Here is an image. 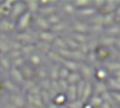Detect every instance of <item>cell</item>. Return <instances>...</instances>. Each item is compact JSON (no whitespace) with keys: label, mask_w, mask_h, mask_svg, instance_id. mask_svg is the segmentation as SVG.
<instances>
[{"label":"cell","mask_w":120,"mask_h":108,"mask_svg":"<svg viewBox=\"0 0 120 108\" xmlns=\"http://www.w3.org/2000/svg\"><path fill=\"white\" fill-rule=\"evenodd\" d=\"M71 4L74 5V8H79V9H83V8H88L92 7V1L90 0H74Z\"/></svg>","instance_id":"cell-28"},{"label":"cell","mask_w":120,"mask_h":108,"mask_svg":"<svg viewBox=\"0 0 120 108\" xmlns=\"http://www.w3.org/2000/svg\"><path fill=\"white\" fill-rule=\"evenodd\" d=\"M115 22V17L114 14H107V15H102V26H112Z\"/></svg>","instance_id":"cell-32"},{"label":"cell","mask_w":120,"mask_h":108,"mask_svg":"<svg viewBox=\"0 0 120 108\" xmlns=\"http://www.w3.org/2000/svg\"><path fill=\"white\" fill-rule=\"evenodd\" d=\"M34 49H35L34 44H30V45H22L21 53H22V55H25V54H30L32 50H34Z\"/></svg>","instance_id":"cell-46"},{"label":"cell","mask_w":120,"mask_h":108,"mask_svg":"<svg viewBox=\"0 0 120 108\" xmlns=\"http://www.w3.org/2000/svg\"><path fill=\"white\" fill-rule=\"evenodd\" d=\"M58 68H60V66H58V64L53 66L52 71H50V75H49V77H50V79L56 80V81L58 80Z\"/></svg>","instance_id":"cell-48"},{"label":"cell","mask_w":120,"mask_h":108,"mask_svg":"<svg viewBox=\"0 0 120 108\" xmlns=\"http://www.w3.org/2000/svg\"><path fill=\"white\" fill-rule=\"evenodd\" d=\"M92 4H94V8L97 10H99L105 5V0H94V1H92Z\"/></svg>","instance_id":"cell-53"},{"label":"cell","mask_w":120,"mask_h":108,"mask_svg":"<svg viewBox=\"0 0 120 108\" xmlns=\"http://www.w3.org/2000/svg\"><path fill=\"white\" fill-rule=\"evenodd\" d=\"M14 30V22L9 21L8 18H3L0 21V31L3 32H11Z\"/></svg>","instance_id":"cell-15"},{"label":"cell","mask_w":120,"mask_h":108,"mask_svg":"<svg viewBox=\"0 0 120 108\" xmlns=\"http://www.w3.org/2000/svg\"><path fill=\"white\" fill-rule=\"evenodd\" d=\"M81 108H93V107H92V105L86 102V103H83V107H81Z\"/></svg>","instance_id":"cell-59"},{"label":"cell","mask_w":120,"mask_h":108,"mask_svg":"<svg viewBox=\"0 0 120 108\" xmlns=\"http://www.w3.org/2000/svg\"><path fill=\"white\" fill-rule=\"evenodd\" d=\"M9 51H11V46H9L8 41L7 40L0 41V53L5 54V53H9Z\"/></svg>","instance_id":"cell-44"},{"label":"cell","mask_w":120,"mask_h":108,"mask_svg":"<svg viewBox=\"0 0 120 108\" xmlns=\"http://www.w3.org/2000/svg\"><path fill=\"white\" fill-rule=\"evenodd\" d=\"M84 85H85V80H80L76 84V95H78V99L81 98V94H83V90H84Z\"/></svg>","instance_id":"cell-42"},{"label":"cell","mask_w":120,"mask_h":108,"mask_svg":"<svg viewBox=\"0 0 120 108\" xmlns=\"http://www.w3.org/2000/svg\"><path fill=\"white\" fill-rule=\"evenodd\" d=\"M110 94H111V97H112V99H114V102L120 103V93H117V91H110Z\"/></svg>","instance_id":"cell-54"},{"label":"cell","mask_w":120,"mask_h":108,"mask_svg":"<svg viewBox=\"0 0 120 108\" xmlns=\"http://www.w3.org/2000/svg\"><path fill=\"white\" fill-rule=\"evenodd\" d=\"M92 91H93V84L90 81H85V85H84V90L83 94H81L80 100L83 103H86L89 100V98L92 97Z\"/></svg>","instance_id":"cell-9"},{"label":"cell","mask_w":120,"mask_h":108,"mask_svg":"<svg viewBox=\"0 0 120 108\" xmlns=\"http://www.w3.org/2000/svg\"><path fill=\"white\" fill-rule=\"evenodd\" d=\"M99 108H112V105L111 104H109V103H102L101 105H99Z\"/></svg>","instance_id":"cell-57"},{"label":"cell","mask_w":120,"mask_h":108,"mask_svg":"<svg viewBox=\"0 0 120 108\" xmlns=\"http://www.w3.org/2000/svg\"><path fill=\"white\" fill-rule=\"evenodd\" d=\"M32 17H34V14H31L30 12H27V10H26V12H25L23 14L19 15V17L17 18L16 25H17V27H18L19 32H22V31L25 32V30H26V28L30 26V23H31Z\"/></svg>","instance_id":"cell-1"},{"label":"cell","mask_w":120,"mask_h":108,"mask_svg":"<svg viewBox=\"0 0 120 108\" xmlns=\"http://www.w3.org/2000/svg\"><path fill=\"white\" fill-rule=\"evenodd\" d=\"M106 85H107V89H110V91H117V93H120V84H119V82H116V81H114L111 77H109V79H107Z\"/></svg>","instance_id":"cell-29"},{"label":"cell","mask_w":120,"mask_h":108,"mask_svg":"<svg viewBox=\"0 0 120 108\" xmlns=\"http://www.w3.org/2000/svg\"><path fill=\"white\" fill-rule=\"evenodd\" d=\"M19 71H21V75H22L25 81H31L34 75H35V69L31 66H22L19 68Z\"/></svg>","instance_id":"cell-10"},{"label":"cell","mask_w":120,"mask_h":108,"mask_svg":"<svg viewBox=\"0 0 120 108\" xmlns=\"http://www.w3.org/2000/svg\"><path fill=\"white\" fill-rule=\"evenodd\" d=\"M26 12V5H25V1H14L13 7L11 9V17L18 18L19 15H22Z\"/></svg>","instance_id":"cell-3"},{"label":"cell","mask_w":120,"mask_h":108,"mask_svg":"<svg viewBox=\"0 0 120 108\" xmlns=\"http://www.w3.org/2000/svg\"><path fill=\"white\" fill-rule=\"evenodd\" d=\"M35 73H36V76L39 77V79H41V80L47 79V72H45V69H43L41 67H40V68L38 69V71L35 72Z\"/></svg>","instance_id":"cell-52"},{"label":"cell","mask_w":120,"mask_h":108,"mask_svg":"<svg viewBox=\"0 0 120 108\" xmlns=\"http://www.w3.org/2000/svg\"><path fill=\"white\" fill-rule=\"evenodd\" d=\"M93 76L96 77V81H99V82H106L107 79H109V73H107V71L103 67H98V68L94 71Z\"/></svg>","instance_id":"cell-11"},{"label":"cell","mask_w":120,"mask_h":108,"mask_svg":"<svg viewBox=\"0 0 120 108\" xmlns=\"http://www.w3.org/2000/svg\"><path fill=\"white\" fill-rule=\"evenodd\" d=\"M105 32L109 36H111V37H116L117 35H120V26H117V25L109 26L107 28H105Z\"/></svg>","instance_id":"cell-25"},{"label":"cell","mask_w":120,"mask_h":108,"mask_svg":"<svg viewBox=\"0 0 120 108\" xmlns=\"http://www.w3.org/2000/svg\"><path fill=\"white\" fill-rule=\"evenodd\" d=\"M56 10H57V8H56L54 5H43V7L39 8L38 13H39V15H41V17H44V15H45V18H47L48 15L54 14Z\"/></svg>","instance_id":"cell-12"},{"label":"cell","mask_w":120,"mask_h":108,"mask_svg":"<svg viewBox=\"0 0 120 108\" xmlns=\"http://www.w3.org/2000/svg\"><path fill=\"white\" fill-rule=\"evenodd\" d=\"M80 80H83V79H81L79 72H70V75H68V77L66 79V81H67L68 85H76Z\"/></svg>","instance_id":"cell-21"},{"label":"cell","mask_w":120,"mask_h":108,"mask_svg":"<svg viewBox=\"0 0 120 108\" xmlns=\"http://www.w3.org/2000/svg\"><path fill=\"white\" fill-rule=\"evenodd\" d=\"M88 103L93 108H99V105H101L103 102H102V99H101V97H99V95H93V97L89 98Z\"/></svg>","instance_id":"cell-31"},{"label":"cell","mask_w":120,"mask_h":108,"mask_svg":"<svg viewBox=\"0 0 120 108\" xmlns=\"http://www.w3.org/2000/svg\"><path fill=\"white\" fill-rule=\"evenodd\" d=\"M120 1H112V0H105V5L98 10L101 15H107V14H114L116 8L119 7Z\"/></svg>","instance_id":"cell-2"},{"label":"cell","mask_w":120,"mask_h":108,"mask_svg":"<svg viewBox=\"0 0 120 108\" xmlns=\"http://www.w3.org/2000/svg\"><path fill=\"white\" fill-rule=\"evenodd\" d=\"M34 18H35V23H36V26L41 28V31H49L50 30L49 23L47 22V19H45L44 17H41V15H35Z\"/></svg>","instance_id":"cell-16"},{"label":"cell","mask_w":120,"mask_h":108,"mask_svg":"<svg viewBox=\"0 0 120 108\" xmlns=\"http://www.w3.org/2000/svg\"><path fill=\"white\" fill-rule=\"evenodd\" d=\"M35 48H38L39 50H41V51H44V53H49L52 49H50V45L49 44H47V43H43V41H40V43H38L36 45H35Z\"/></svg>","instance_id":"cell-39"},{"label":"cell","mask_w":120,"mask_h":108,"mask_svg":"<svg viewBox=\"0 0 120 108\" xmlns=\"http://www.w3.org/2000/svg\"><path fill=\"white\" fill-rule=\"evenodd\" d=\"M115 46L120 49V36H119V37H116V40H115Z\"/></svg>","instance_id":"cell-58"},{"label":"cell","mask_w":120,"mask_h":108,"mask_svg":"<svg viewBox=\"0 0 120 108\" xmlns=\"http://www.w3.org/2000/svg\"><path fill=\"white\" fill-rule=\"evenodd\" d=\"M53 46L57 48V50H62V49H67V45L65 43V39L63 37H56V40L53 41Z\"/></svg>","instance_id":"cell-30"},{"label":"cell","mask_w":120,"mask_h":108,"mask_svg":"<svg viewBox=\"0 0 120 108\" xmlns=\"http://www.w3.org/2000/svg\"><path fill=\"white\" fill-rule=\"evenodd\" d=\"M70 37L74 41H76L79 45H81V44H85L86 40H88V37H86L85 35H83V33H78V32H71Z\"/></svg>","instance_id":"cell-26"},{"label":"cell","mask_w":120,"mask_h":108,"mask_svg":"<svg viewBox=\"0 0 120 108\" xmlns=\"http://www.w3.org/2000/svg\"><path fill=\"white\" fill-rule=\"evenodd\" d=\"M48 108H60V107H57V105L53 104V103H49V104H48Z\"/></svg>","instance_id":"cell-60"},{"label":"cell","mask_w":120,"mask_h":108,"mask_svg":"<svg viewBox=\"0 0 120 108\" xmlns=\"http://www.w3.org/2000/svg\"><path fill=\"white\" fill-rule=\"evenodd\" d=\"M101 97V99H102V102H105V103H109V104H114V99H112V97H111V94H110V91L107 90V91H105L103 94H101L99 95Z\"/></svg>","instance_id":"cell-37"},{"label":"cell","mask_w":120,"mask_h":108,"mask_svg":"<svg viewBox=\"0 0 120 108\" xmlns=\"http://www.w3.org/2000/svg\"><path fill=\"white\" fill-rule=\"evenodd\" d=\"M67 107L68 108H81L83 107V102H81L80 99H76V100H74V102H68Z\"/></svg>","instance_id":"cell-47"},{"label":"cell","mask_w":120,"mask_h":108,"mask_svg":"<svg viewBox=\"0 0 120 108\" xmlns=\"http://www.w3.org/2000/svg\"><path fill=\"white\" fill-rule=\"evenodd\" d=\"M25 5H26V10L30 12L31 14L38 13V10H39V8H40L38 0H29V1H25Z\"/></svg>","instance_id":"cell-17"},{"label":"cell","mask_w":120,"mask_h":108,"mask_svg":"<svg viewBox=\"0 0 120 108\" xmlns=\"http://www.w3.org/2000/svg\"><path fill=\"white\" fill-rule=\"evenodd\" d=\"M63 39H65V37H63ZM65 43H66V45H67V49H72V50H78L79 46H80L76 41H74L70 36H67V37L65 39Z\"/></svg>","instance_id":"cell-34"},{"label":"cell","mask_w":120,"mask_h":108,"mask_svg":"<svg viewBox=\"0 0 120 108\" xmlns=\"http://www.w3.org/2000/svg\"><path fill=\"white\" fill-rule=\"evenodd\" d=\"M115 40H116V37H111V36H102L101 39H99V45L102 46H106V48H111L112 45H115Z\"/></svg>","instance_id":"cell-22"},{"label":"cell","mask_w":120,"mask_h":108,"mask_svg":"<svg viewBox=\"0 0 120 108\" xmlns=\"http://www.w3.org/2000/svg\"><path fill=\"white\" fill-rule=\"evenodd\" d=\"M38 37L40 39V41H43V43H53V41L56 40V37H57V35L56 33H53L52 31H40L39 33H38Z\"/></svg>","instance_id":"cell-7"},{"label":"cell","mask_w":120,"mask_h":108,"mask_svg":"<svg viewBox=\"0 0 120 108\" xmlns=\"http://www.w3.org/2000/svg\"><path fill=\"white\" fill-rule=\"evenodd\" d=\"M65 30H66V25L63 22H60V23H57V25H54V26L50 27V31H52L53 33L61 32V31H65Z\"/></svg>","instance_id":"cell-43"},{"label":"cell","mask_w":120,"mask_h":108,"mask_svg":"<svg viewBox=\"0 0 120 108\" xmlns=\"http://www.w3.org/2000/svg\"><path fill=\"white\" fill-rule=\"evenodd\" d=\"M30 63L34 67H40V64H41V58H40L38 54H31V55H30Z\"/></svg>","instance_id":"cell-38"},{"label":"cell","mask_w":120,"mask_h":108,"mask_svg":"<svg viewBox=\"0 0 120 108\" xmlns=\"http://www.w3.org/2000/svg\"><path fill=\"white\" fill-rule=\"evenodd\" d=\"M66 102H67V99H66L65 93H58V94L53 98V100H52V103H53V104H56L57 107H61V105L66 104Z\"/></svg>","instance_id":"cell-23"},{"label":"cell","mask_w":120,"mask_h":108,"mask_svg":"<svg viewBox=\"0 0 120 108\" xmlns=\"http://www.w3.org/2000/svg\"><path fill=\"white\" fill-rule=\"evenodd\" d=\"M68 75H70V71L67 68H65V67L60 66V68H58V79L66 80L68 77Z\"/></svg>","instance_id":"cell-40"},{"label":"cell","mask_w":120,"mask_h":108,"mask_svg":"<svg viewBox=\"0 0 120 108\" xmlns=\"http://www.w3.org/2000/svg\"><path fill=\"white\" fill-rule=\"evenodd\" d=\"M114 81H116V82H119L120 84V69L119 71H115V72H112V77H111Z\"/></svg>","instance_id":"cell-55"},{"label":"cell","mask_w":120,"mask_h":108,"mask_svg":"<svg viewBox=\"0 0 120 108\" xmlns=\"http://www.w3.org/2000/svg\"><path fill=\"white\" fill-rule=\"evenodd\" d=\"M57 84H58V87H60V91L61 93H63V91H66V90H67L68 84H67V81H66V80L58 79L57 80Z\"/></svg>","instance_id":"cell-45"},{"label":"cell","mask_w":120,"mask_h":108,"mask_svg":"<svg viewBox=\"0 0 120 108\" xmlns=\"http://www.w3.org/2000/svg\"><path fill=\"white\" fill-rule=\"evenodd\" d=\"M39 97H40V99H41V102H43V104H49V103H52V99H50V97H49V93L47 91V90H40V93H39Z\"/></svg>","instance_id":"cell-36"},{"label":"cell","mask_w":120,"mask_h":108,"mask_svg":"<svg viewBox=\"0 0 120 108\" xmlns=\"http://www.w3.org/2000/svg\"><path fill=\"white\" fill-rule=\"evenodd\" d=\"M93 53L96 55V59H99V61H105L111 55L110 48H106V46H102V45H97L96 49L93 50Z\"/></svg>","instance_id":"cell-4"},{"label":"cell","mask_w":120,"mask_h":108,"mask_svg":"<svg viewBox=\"0 0 120 108\" xmlns=\"http://www.w3.org/2000/svg\"><path fill=\"white\" fill-rule=\"evenodd\" d=\"M23 63H25L23 57H22V58H18V59H14L13 61V68H21V67L23 66Z\"/></svg>","instance_id":"cell-51"},{"label":"cell","mask_w":120,"mask_h":108,"mask_svg":"<svg viewBox=\"0 0 120 108\" xmlns=\"http://www.w3.org/2000/svg\"><path fill=\"white\" fill-rule=\"evenodd\" d=\"M79 73H80L81 79H85V81H90V79L93 77L94 75V69L92 68V66H89V64H80L79 66Z\"/></svg>","instance_id":"cell-5"},{"label":"cell","mask_w":120,"mask_h":108,"mask_svg":"<svg viewBox=\"0 0 120 108\" xmlns=\"http://www.w3.org/2000/svg\"><path fill=\"white\" fill-rule=\"evenodd\" d=\"M63 10H65V13L68 14V15L75 14V12H76V9L74 8V5L71 4V3H65V5H63Z\"/></svg>","instance_id":"cell-41"},{"label":"cell","mask_w":120,"mask_h":108,"mask_svg":"<svg viewBox=\"0 0 120 108\" xmlns=\"http://www.w3.org/2000/svg\"><path fill=\"white\" fill-rule=\"evenodd\" d=\"M4 108H16V107H14L13 104H11V103H8V104L4 105Z\"/></svg>","instance_id":"cell-61"},{"label":"cell","mask_w":120,"mask_h":108,"mask_svg":"<svg viewBox=\"0 0 120 108\" xmlns=\"http://www.w3.org/2000/svg\"><path fill=\"white\" fill-rule=\"evenodd\" d=\"M62 67L67 68L70 72H79V66L80 63H76L74 61H70V59H62Z\"/></svg>","instance_id":"cell-14"},{"label":"cell","mask_w":120,"mask_h":108,"mask_svg":"<svg viewBox=\"0 0 120 108\" xmlns=\"http://www.w3.org/2000/svg\"><path fill=\"white\" fill-rule=\"evenodd\" d=\"M86 55H88V58H86V59H88V61L90 62V63H94V62H96V55H94V53H93V51L88 53Z\"/></svg>","instance_id":"cell-56"},{"label":"cell","mask_w":120,"mask_h":108,"mask_svg":"<svg viewBox=\"0 0 120 108\" xmlns=\"http://www.w3.org/2000/svg\"><path fill=\"white\" fill-rule=\"evenodd\" d=\"M3 84H4V90H8L12 94L18 93V86L14 82H12V80H5V81H3Z\"/></svg>","instance_id":"cell-24"},{"label":"cell","mask_w":120,"mask_h":108,"mask_svg":"<svg viewBox=\"0 0 120 108\" xmlns=\"http://www.w3.org/2000/svg\"><path fill=\"white\" fill-rule=\"evenodd\" d=\"M107 85L106 82H99V81H96V84L93 85V91L96 93V95H101L103 94L105 91H107Z\"/></svg>","instance_id":"cell-20"},{"label":"cell","mask_w":120,"mask_h":108,"mask_svg":"<svg viewBox=\"0 0 120 108\" xmlns=\"http://www.w3.org/2000/svg\"><path fill=\"white\" fill-rule=\"evenodd\" d=\"M0 91H4V84L1 80H0Z\"/></svg>","instance_id":"cell-62"},{"label":"cell","mask_w":120,"mask_h":108,"mask_svg":"<svg viewBox=\"0 0 120 108\" xmlns=\"http://www.w3.org/2000/svg\"><path fill=\"white\" fill-rule=\"evenodd\" d=\"M16 41H18L21 45H30V44H34L35 39H34V36L29 35V33H26V32H19L18 35H17Z\"/></svg>","instance_id":"cell-8"},{"label":"cell","mask_w":120,"mask_h":108,"mask_svg":"<svg viewBox=\"0 0 120 108\" xmlns=\"http://www.w3.org/2000/svg\"><path fill=\"white\" fill-rule=\"evenodd\" d=\"M11 75H12V80L16 81L18 85H23L25 84V80H23V77H22V75H21L19 68H13V67H12Z\"/></svg>","instance_id":"cell-18"},{"label":"cell","mask_w":120,"mask_h":108,"mask_svg":"<svg viewBox=\"0 0 120 108\" xmlns=\"http://www.w3.org/2000/svg\"><path fill=\"white\" fill-rule=\"evenodd\" d=\"M45 19H47V22L49 23L50 27H52V26H54V25H57V23H60V22H62V21H61V17H60V15H57V14L48 15Z\"/></svg>","instance_id":"cell-35"},{"label":"cell","mask_w":120,"mask_h":108,"mask_svg":"<svg viewBox=\"0 0 120 108\" xmlns=\"http://www.w3.org/2000/svg\"><path fill=\"white\" fill-rule=\"evenodd\" d=\"M65 95H66V99L68 102H74V100L78 99V95H76V85H68Z\"/></svg>","instance_id":"cell-19"},{"label":"cell","mask_w":120,"mask_h":108,"mask_svg":"<svg viewBox=\"0 0 120 108\" xmlns=\"http://www.w3.org/2000/svg\"><path fill=\"white\" fill-rule=\"evenodd\" d=\"M106 71H110L112 73V72H115V71H119L120 69V63L119 62H107L106 63Z\"/></svg>","instance_id":"cell-33"},{"label":"cell","mask_w":120,"mask_h":108,"mask_svg":"<svg viewBox=\"0 0 120 108\" xmlns=\"http://www.w3.org/2000/svg\"><path fill=\"white\" fill-rule=\"evenodd\" d=\"M9 100H11L9 103H11V104H13L16 108H23L25 104H26V99H25L21 94H18V93L12 94L11 98H9Z\"/></svg>","instance_id":"cell-6"},{"label":"cell","mask_w":120,"mask_h":108,"mask_svg":"<svg viewBox=\"0 0 120 108\" xmlns=\"http://www.w3.org/2000/svg\"><path fill=\"white\" fill-rule=\"evenodd\" d=\"M78 13L80 15H84V17H90V15H94L97 13V9L92 5V7L88 8H83V9H78Z\"/></svg>","instance_id":"cell-27"},{"label":"cell","mask_w":120,"mask_h":108,"mask_svg":"<svg viewBox=\"0 0 120 108\" xmlns=\"http://www.w3.org/2000/svg\"><path fill=\"white\" fill-rule=\"evenodd\" d=\"M89 31V26L84 22H78L75 21L74 22V26H72V32H78V33H83L85 35V32Z\"/></svg>","instance_id":"cell-13"},{"label":"cell","mask_w":120,"mask_h":108,"mask_svg":"<svg viewBox=\"0 0 120 108\" xmlns=\"http://www.w3.org/2000/svg\"><path fill=\"white\" fill-rule=\"evenodd\" d=\"M22 53H21V50H11L9 51V58L11 59H18V58H22Z\"/></svg>","instance_id":"cell-49"},{"label":"cell","mask_w":120,"mask_h":108,"mask_svg":"<svg viewBox=\"0 0 120 108\" xmlns=\"http://www.w3.org/2000/svg\"><path fill=\"white\" fill-rule=\"evenodd\" d=\"M0 62L3 64V67L5 69H9L11 68V62H9V58L8 57H0Z\"/></svg>","instance_id":"cell-50"}]
</instances>
